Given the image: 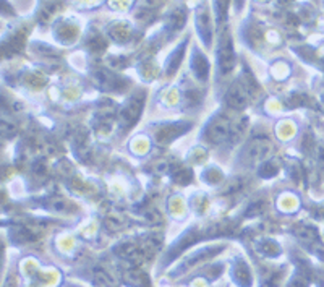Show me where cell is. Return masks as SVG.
<instances>
[{"mask_svg":"<svg viewBox=\"0 0 324 287\" xmlns=\"http://www.w3.org/2000/svg\"><path fill=\"white\" fill-rule=\"evenodd\" d=\"M217 60H219V68L224 73L231 72L235 63V52L232 46L231 34L227 31L222 34L221 43H219V54H217Z\"/></svg>","mask_w":324,"mask_h":287,"instance_id":"obj_4","label":"cell"},{"mask_svg":"<svg viewBox=\"0 0 324 287\" xmlns=\"http://www.w3.org/2000/svg\"><path fill=\"white\" fill-rule=\"evenodd\" d=\"M231 128L232 122L227 117H216L206 128V138L213 144H221L231 138Z\"/></svg>","mask_w":324,"mask_h":287,"instance_id":"obj_2","label":"cell"},{"mask_svg":"<svg viewBox=\"0 0 324 287\" xmlns=\"http://www.w3.org/2000/svg\"><path fill=\"white\" fill-rule=\"evenodd\" d=\"M226 101L232 109L243 110L246 107V104H248V93L245 91V88L241 86V83H233L229 88Z\"/></svg>","mask_w":324,"mask_h":287,"instance_id":"obj_6","label":"cell"},{"mask_svg":"<svg viewBox=\"0 0 324 287\" xmlns=\"http://www.w3.org/2000/svg\"><path fill=\"white\" fill-rule=\"evenodd\" d=\"M227 7L229 0H216V8H217V21L222 23L227 16Z\"/></svg>","mask_w":324,"mask_h":287,"instance_id":"obj_26","label":"cell"},{"mask_svg":"<svg viewBox=\"0 0 324 287\" xmlns=\"http://www.w3.org/2000/svg\"><path fill=\"white\" fill-rule=\"evenodd\" d=\"M191 128L190 122H177V124H169L162 125L157 128V132H154V138L159 144H167L170 142H174L175 138H179L180 135H184Z\"/></svg>","mask_w":324,"mask_h":287,"instance_id":"obj_3","label":"cell"},{"mask_svg":"<svg viewBox=\"0 0 324 287\" xmlns=\"http://www.w3.org/2000/svg\"><path fill=\"white\" fill-rule=\"evenodd\" d=\"M295 234L303 243H315L318 240L316 229H315V227H311V226H306V224H300L295 229Z\"/></svg>","mask_w":324,"mask_h":287,"instance_id":"obj_18","label":"cell"},{"mask_svg":"<svg viewBox=\"0 0 324 287\" xmlns=\"http://www.w3.org/2000/svg\"><path fill=\"white\" fill-rule=\"evenodd\" d=\"M170 21H172L174 29H180L182 25H184V21H185V13H184V11H175V13L170 16Z\"/></svg>","mask_w":324,"mask_h":287,"instance_id":"obj_27","label":"cell"},{"mask_svg":"<svg viewBox=\"0 0 324 287\" xmlns=\"http://www.w3.org/2000/svg\"><path fill=\"white\" fill-rule=\"evenodd\" d=\"M2 133H3V137H13V135H15V128L13 127H8L7 122H2Z\"/></svg>","mask_w":324,"mask_h":287,"instance_id":"obj_31","label":"cell"},{"mask_svg":"<svg viewBox=\"0 0 324 287\" xmlns=\"http://www.w3.org/2000/svg\"><path fill=\"white\" fill-rule=\"evenodd\" d=\"M232 278L233 281L241 287H250L251 286V274H250V268L245 265L243 261H237L232 269Z\"/></svg>","mask_w":324,"mask_h":287,"instance_id":"obj_14","label":"cell"},{"mask_svg":"<svg viewBox=\"0 0 324 287\" xmlns=\"http://www.w3.org/2000/svg\"><path fill=\"white\" fill-rule=\"evenodd\" d=\"M191 70L199 81L208 80L209 77V62L199 50H194V54L191 57Z\"/></svg>","mask_w":324,"mask_h":287,"instance_id":"obj_11","label":"cell"},{"mask_svg":"<svg viewBox=\"0 0 324 287\" xmlns=\"http://www.w3.org/2000/svg\"><path fill=\"white\" fill-rule=\"evenodd\" d=\"M115 253L123 260L133 261L135 265L144 261V256H143V253H141L139 245L135 243V242H122L120 245H117L115 247Z\"/></svg>","mask_w":324,"mask_h":287,"instance_id":"obj_9","label":"cell"},{"mask_svg":"<svg viewBox=\"0 0 324 287\" xmlns=\"http://www.w3.org/2000/svg\"><path fill=\"white\" fill-rule=\"evenodd\" d=\"M233 2H235V8H237V11H240L241 8H243L245 0H233Z\"/></svg>","mask_w":324,"mask_h":287,"instance_id":"obj_32","label":"cell"},{"mask_svg":"<svg viewBox=\"0 0 324 287\" xmlns=\"http://www.w3.org/2000/svg\"><path fill=\"white\" fill-rule=\"evenodd\" d=\"M259 251L268 256H278L280 253V248L278 243L273 242V240H264V242H261V245H259Z\"/></svg>","mask_w":324,"mask_h":287,"instance_id":"obj_24","label":"cell"},{"mask_svg":"<svg viewBox=\"0 0 324 287\" xmlns=\"http://www.w3.org/2000/svg\"><path fill=\"white\" fill-rule=\"evenodd\" d=\"M273 153V144L266 140H253L246 148V156H248V161L255 162V161H263L268 159Z\"/></svg>","mask_w":324,"mask_h":287,"instance_id":"obj_7","label":"cell"},{"mask_svg":"<svg viewBox=\"0 0 324 287\" xmlns=\"http://www.w3.org/2000/svg\"><path fill=\"white\" fill-rule=\"evenodd\" d=\"M224 250V247H219V245H216V247H208V248H203V250H198L196 253L191 255V256H188V258L182 263V265L179 266L174 271L175 276H179L180 273H185L188 271L191 266L194 265H198V263H201V261H208L209 258H213V256H216L217 253H221V251Z\"/></svg>","mask_w":324,"mask_h":287,"instance_id":"obj_5","label":"cell"},{"mask_svg":"<svg viewBox=\"0 0 324 287\" xmlns=\"http://www.w3.org/2000/svg\"><path fill=\"white\" fill-rule=\"evenodd\" d=\"M144 91H138L132 96V99L128 101V104L122 109L120 112V124L123 128H130L133 127L138 122L141 110L144 107Z\"/></svg>","mask_w":324,"mask_h":287,"instance_id":"obj_1","label":"cell"},{"mask_svg":"<svg viewBox=\"0 0 324 287\" xmlns=\"http://www.w3.org/2000/svg\"><path fill=\"white\" fill-rule=\"evenodd\" d=\"M198 239H201V234H199L198 231H190V232L184 234V236H182V237L172 245V248L169 250L167 256L164 258V263H170V260H174L175 256L180 253V251H184L186 247H190V245L196 242Z\"/></svg>","mask_w":324,"mask_h":287,"instance_id":"obj_8","label":"cell"},{"mask_svg":"<svg viewBox=\"0 0 324 287\" xmlns=\"http://www.w3.org/2000/svg\"><path fill=\"white\" fill-rule=\"evenodd\" d=\"M5 287H10V286H8V284H5Z\"/></svg>","mask_w":324,"mask_h":287,"instance_id":"obj_33","label":"cell"},{"mask_svg":"<svg viewBox=\"0 0 324 287\" xmlns=\"http://www.w3.org/2000/svg\"><path fill=\"white\" fill-rule=\"evenodd\" d=\"M198 23V33L203 38V43L206 46H211V39H213V31H211V21H209V11L203 8L196 16Z\"/></svg>","mask_w":324,"mask_h":287,"instance_id":"obj_12","label":"cell"},{"mask_svg":"<svg viewBox=\"0 0 324 287\" xmlns=\"http://www.w3.org/2000/svg\"><path fill=\"white\" fill-rule=\"evenodd\" d=\"M104 226H105V229H107V231L117 232V231H120L123 226H125V219H123L120 214H110V216H107V219H105Z\"/></svg>","mask_w":324,"mask_h":287,"instance_id":"obj_22","label":"cell"},{"mask_svg":"<svg viewBox=\"0 0 324 287\" xmlns=\"http://www.w3.org/2000/svg\"><path fill=\"white\" fill-rule=\"evenodd\" d=\"M13 237L21 240V242H34L41 237V231L34 229L33 226H16Z\"/></svg>","mask_w":324,"mask_h":287,"instance_id":"obj_17","label":"cell"},{"mask_svg":"<svg viewBox=\"0 0 324 287\" xmlns=\"http://www.w3.org/2000/svg\"><path fill=\"white\" fill-rule=\"evenodd\" d=\"M123 281L132 287H151V281L148 278V274L138 269L137 266L127 268L123 271Z\"/></svg>","mask_w":324,"mask_h":287,"instance_id":"obj_10","label":"cell"},{"mask_svg":"<svg viewBox=\"0 0 324 287\" xmlns=\"http://www.w3.org/2000/svg\"><path fill=\"white\" fill-rule=\"evenodd\" d=\"M161 245H162L161 236H148L141 240L139 248H141V253L144 256V260L152 258V256L157 253V250L161 248Z\"/></svg>","mask_w":324,"mask_h":287,"instance_id":"obj_13","label":"cell"},{"mask_svg":"<svg viewBox=\"0 0 324 287\" xmlns=\"http://www.w3.org/2000/svg\"><path fill=\"white\" fill-rule=\"evenodd\" d=\"M93 283L97 287H117V279L114 274H110L107 269L104 268H94L93 271Z\"/></svg>","mask_w":324,"mask_h":287,"instance_id":"obj_15","label":"cell"},{"mask_svg":"<svg viewBox=\"0 0 324 287\" xmlns=\"http://www.w3.org/2000/svg\"><path fill=\"white\" fill-rule=\"evenodd\" d=\"M278 171H279L278 162L273 161V159H268L261 166V169H259V175L264 177V179H269V177H274V175L278 174Z\"/></svg>","mask_w":324,"mask_h":287,"instance_id":"obj_23","label":"cell"},{"mask_svg":"<svg viewBox=\"0 0 324 287\" xmlns=\"http://www.w3.org/2000/svg\"><path fill=\"white\" fill-rule=\"evenodd\" d=\"M199 99H201L199 91H186L185 93V101L188 105H196L199 102Z\"/></svg>","mask_w":324,"mask_h":287,"instance_id":"obj_30","label":"cell"},{"mask_svg":"<svg viewBox=\"0 0 324 287\" xmlns=\"http://www.w3.org/2000/svg\"><path fill=\"white\" fill-rule=\"evenodd\" d=\"M288 287H308V276L306 274H298V276L292 279Z\"/></svg>","mask_w":324,"mask_h":287,"instance_id":"obj_29","label":"cell"},{"mask_svg":"<svg viewBox=\"0 0 324 287\" xmlns=\"http://www.w3.org/2000/svg\"><path fill=\"white\" fill-rule=\"evenodd\" d=\"M306 102H308V97H306L305 95H293L290 99H288V104H290V107H297V105H305Z\"/></svg>","mask_w":324,"mask_h":287,"instance_id":"obj_28","label":"cell"},{"mask_svg":"<svg viewBox=\"0 0 324 287\" xmlns=\"http://www.w3.org/2000/svg\"><path fill=\"white\" fill-rule=\"evenodd\" d=\"M47 208H49L50 211H58V213H65L68 208V203L62 200V198H57V196H52L47 200Z\"/></svg>","mask_w":324,"mask_h":287,"instance_id":"obj_25","label":"cell"},{"mask_svg":"<svg viewBox=\"0 0 324 287\" xmlns=\"http://www.w3.org/2000/svg\"><path fill=\"white\" fill-rule=\"evenodd\" d=\"M246 125H248V119L246 117H240L235 122H232V128H231V142H238V140L243 137V133L246 130Z\"/></svg>","mask_w":324,"mask_h":287,"instance_id":"obj_19","label":"cell"},{"mask_svg":"<svg viewBox=\"0 0 324 287\" xmlns=\"http://www.w3.org/2000/svg\"><path fill=\"white\" fill-rule=\"evenodd\" d=\"M172 179L175 180L177 184H180V185H186V184H190V180H191V171L190 169H186V167H182V166H175L172 167Z\"/></svg>","mask_w":324,"mask_h":287,"instance_id":"obj_21","label":"cell"},{"mask_svg":"<svg viewBox=\"0 0 324 287\" xmlns=\"http://www.w3.org/2000/svg\"><path fill=\"white\" fill-rule=\"evenodd\" d=\"M185 48H186V41L184 44H180L179 48H177L172 54L169 55L167 58V75L169 77H172V75L179 70L182 60H184V54H185Z\"/></svg>","mask_w":324,"mask_h":287,"instance_id":"obj_16","label":"cell"},{"mask_svg":"<svg viewBox=\"0 0 324 287\" xmlns=\"http://www.w3.org/2000/svg\"><path fill=\"white\" fill-rule=\"evenodd\" d=\"M241 86L245 88V91L248 93V96L256 97V96L261 95V88H259V85L256 83V80H255V77H253L251 73L246 75V72H243V80H241Z\"/></svg>","mask_w":324,"mask_h":287,"instance_id":"obj_20","label":"cell"}]
</instances>
